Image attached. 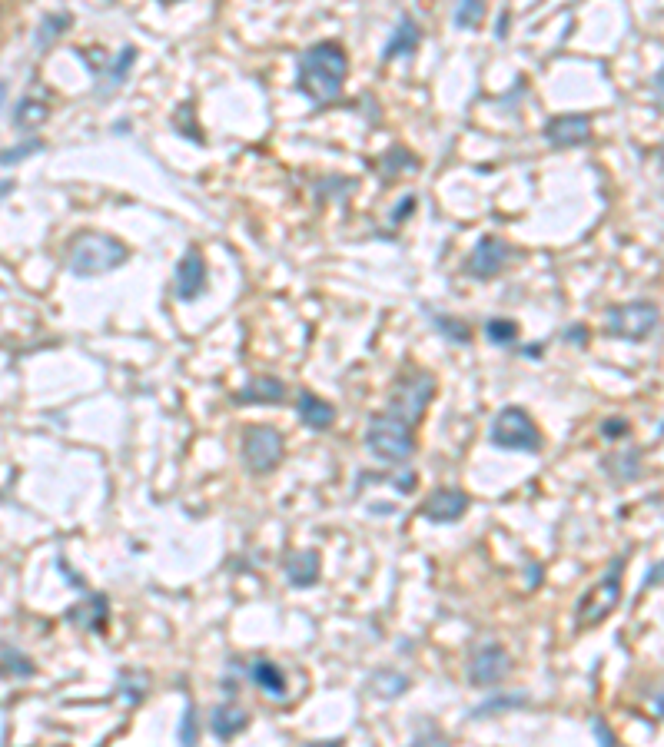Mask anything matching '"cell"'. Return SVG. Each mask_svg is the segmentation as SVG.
<instances>
[{
    "instance_id": "8d00e7d4",
    "label": "cell",
    "mask_w": 664,
    "mask_h": 747,
    "mask_svg": "<svg viewBox=\"0 0 664 747\" xmlns=\"http://www.w3.org/2000/svg\"><path fill=\"white\" fill-rule=\"evenodd\" d=\"M601 435H605V439H621V435H628V422L625 419H608L605 425H601Z\"/></svg>"
},
{
    "instance_id": "4316f807",
    "label": "cell",
    "mask_w": 664,
    "mask_h": 747,
    "mask_svg": "<svg viewBox=\"0 0 664 747\" xmlns=\"http://www.w3.org/2000/svg\"><path fill=\"white\" fill-rule=\"evenodd\" d=\"M47 117H50V107L44 100H37V97L17 100V107H14V127L17 130H37L40 123H47Z\"/></svg>"
},
{
    "instance_id": "2e32d148",
    "label": "cell",
    "mask_w": 664,
    "mask_h": 747,
    "mask_svg": "<svg viewBox=\"0 0 664 747\" xmlns=\"http://www.w3.org/2000/svg\"><path fill=\"white\" fill-rule=\"evenodd\" d=\"M286 402V386L276 376H253L236 392V406H279Z\"/></svg>"
},
{
    "instance_id": "9a60e30c",
    "label": "cell",
    "mask_w": 664,
    "mask_h": 747,
    "mask_svg": "<svg viewBox=\"0 0 664 747\" xmlns=\"http://www.w3.org/2000/svg\"><path fill=\"white\" fill-rule=\"evenodd\" d=\"M422 44V30L419 24L412 20V14H402L399 24L392 27V37L386 40V47H382V64H392V60L399 57H412L415 50Z\"/></svg>"
},
{
    "instance_id": "cb8c5ba5",
    "label": "cell",
    "mask_w": 664,
    "mask_h": 747,
    "mask_svg": "<svg viewBox=\"0 0 664 747\" xmlns=\"http://www.w3.org/2000/svg\"><path fill=\"white\" fill-rule=\"evenodd\" d=\"M37 674V664L30 655L17 648H0V678L4 681H27Z\"/></svg>"
},
{
    "instance_id": "ab89813d",
    "label": "cell",
    "mask_w": 664,
    "mask_h": 747,
    "mask_svg": "<svg viewBox=\"0 0 664 747\" xmlns=\"http://www.w3.org/2000/svg\"><path fill=\"white\" fill-rule=\"evenodd\" d=\"M57 568H60V575H64V578H70V581H74V588H87V585H83V578L74 572V568H70V565H64V562H57Z\"/></svg>"
},
{
    "instance_id": "44dd1931",
    "label": "cell",
    "mask_w": 664,
    "mask_h": 747,
    "mask_svg": "<svg viewBox=\"0 0 664 747\" xmlns=\"http://www.w3.org/2000/svg\"><path fill=\"white\" fill-rule=\"evenodd\" d=\"M249 681H253L259 691H266L269 698H286V674L273 661L259 658L249 664Z\"/></svg>"
},
{
    "instance_id": "e0dca14e",
    "label": "cell",
    "mask_w": 664,
    "mask_h": 747,
    "mask_svg": "<svg viewBox=\"0 0 664 747\" xmlns=\"http://www.w3.org/2000/svg\"><path fill=\"white\" fill-rule=\"evenodd\" d=\"M133 64H137V47H123L117 57L107 60V67L97 74V87H93V93L97 97H110L113 90H120L123 83H127Z\"/></svg>"
},
{
    "instance_id": "b9f144b4",
    "label": "cell",
    "mask_w": 664,
    "mask_h": 747,
    "mask_svg": "<svg viewBox=\"0 0 664 747\" xmlns=\"http://www.w3.org/2000/svg\"><path fill=\"white\" fill-rule=\"evenodd\" d=\"M658 578H661V562L651 565V572H648V578H645V588H655V585H658Z\"/></svg>"
},
{
    "instance_id": "ee69618b",
    "label": "cell",
    "mask_w": 664,
    "mask_h": 747,
    "mask_svg": "<svg viewBox=\"0 0 664 747\" xmlns=\"http://www.w3.org/2000/svg\"><path fill=\"white\" fill-rule=\"evenodd\" d=\"M505 24H508V14L498 17V37H505Z\"/></svg>"
},
{
    "instance_id": "8992f818",
    "label": "cell",
    "mask_w": 664,
    "mask_h": 747,
    "mask_svg": "<svg viewBox=\"0 0 664 747\" xmlns=\"http://www.w3.org/2000/svg\"><path fill=\"white\" fill-rule=\"evenodd\" d=\"M432 396H435V379L429 376V372L412 369L396 382L386 412L399 415V419H406L409 425H415L425 415V409H429Z\"/></svg>"
},
{
    "instance_id": "7bdbcfd3",
    "label": "cell",
    "mask_w": 664,
    "mask_h": 747,
    "mask_svg": "<svg viewBox=\"0 0 664 747\" xmlns=\"http://www.w3.org/2000/svg\"><path fill=\"white\" fill-rule=\"evenodd\" d=\"M10 193H14V183L4 180V183H0V200H4V196H10Z\"/></svg>"
},
{
    "instance_id": "4fadbf2b",
    "label": "cell",
    "mask_w": 664,
    "mask_h": 747,
    "mask_svg": "<svg viewBox=\"0 0 664 747\" xmlns=\"http://www.w3.org/2000/svg\"><path fill=\"white\" fill-rule=\"evenodd\" d=\"M469 505H472V498L462 489H439L422 502V515L435 525H449V522H459V518L469 512Z\"/></svg>"
},
{
    "instance_id": "d6986e66",
    "label": "cell",
    "mask_w": 664,
    "mask_h": 747,
    "mask_svg": "<svg viewBox=\"0 0 664 747\" xmlns=\"http://www.w3.org/2000/svg\"><path fill=\"white\" fill-rule=\"evenodd\" d=\"M319 575H323V562H319V552H296L286 558V578L293 588H313Z\"/></svg>"
},
{
    "instance_id": "f35d334b",
    "label": "cell",
    "mask_w": 664,
    "mask_h": 747,
    "mask_svg": "<svg viewBox=\"0 0 664 747\" xmlns=\"http://www.w3.org/2000/svg\"><path fill=\"white\" fill-rule=\"evenodd\" d=\"M565 339L575 342V346H585V342H588V329L585 326H568L565 329Z\"/></svg>"
},
{
    "instance_id": "9c48e42d",
    "label": "cell",
    "mask_w": 664,
    "mask_h": 747,
    "mask_svg": "<svg viewBox=\"0 0 664 747\" xmlns=\"http://www.w3.org/2000/svg\"><path fill=\"white\" fill-rule=\"evenodd\" d=\"M512 253H515V249L508 246L502 236L485 233V236H479V243H475L472 253L465 256L462 269L472 279H492V276L502 273V266L508 263V256H512Z\"/></svg>"
},
{
    "instance_id": "ffe728a7",
    "label": "cell",
    "mask_w": 664,
    "mask_h": 747,
    "mask_svg": "<svg viewBox=\"0 0 664 747\" xmlns=\"http://www.w3.org/2000/svg\"><path fill=\"white\" fill-rule=\"evenodd\" d=\"M296 409H299L303 425H309L313 432H326V429H332V422H336V409H332L326 399L313 396V392H299Z\"/></svg>"
},
{
    "instance_id": "74e56055",
    "label": "cell",
    "mask_w": 664,
    "mask_h": 747,
    "mask_svg": "<svg viewBox=\"0 0 664 747\" xmlns=\"http://www.w3.org/2000/svg\"><path fill=\"white\" fill-rule=\"evenodd\" d=\"M591 731H595V738H598L601 744H618V738L611 734V728L605 724V718H595V721H591Z\"/></svg>"
},
{
    "instance_id": "6da1fadb",
    "label": "cell",
    "mask_w": 664,
    "mask_h": 747,
    "mask_svg": "<svg viewBox=\"0 0 664 747\" xmlns=\"http://www.w3.org/2000/svg\"><path fill=\"white\" fill-rule=\"evenodd\" d=\"M346 77H349V57L336 40H319V44L303 50V57H299L296 87L303 97L313 100L316 110L332 107L342 97Z\"/></svg>"
},
{
    "instance_id": "f1b7e54d",
    "label": "cell",
    "mask_w": 664,
    "mask_h": 747,
    "mask_svg": "<svg viewBox=\"0 0 664 747\" xmlns=\"http://www.w3.org/2000/svg\"><path fill=\"white\" fill-rule=\"evenodd\" d=\"M117 688H120V698L127 704H140L143 698H147L150 678H147V674H140V671H123Z\"/></svg>"
},
{
    "instance_id": "1f68e13d",
    "label": "cell",
    "mask_w": 664,
    "mask_h": 747,
    "mask_svg": "<svg viewBox=\"0 0 664 747\" xmlns=\"http://www.w3.org/2000/svg\"><path fill=\"white\" fill-rule=\"evenodd\" d=\"M40 150H44V140L30 137V140H24V143H17V147L0 150V166H14V163H20V160L34 157V153H40Z\"/></svg>"
},
{
    "instance_id": "52a82bcc",
    "label": "cell",
    "mask_w": 664,
    "mask_h": 747,
    "mask_svg": "<svg viewBox=\"0 0 664 747\" xmlns=\"http://www.w3.org/2000/svg\"><path fill=\"white\" fill-rule=\"evenodd\" d=\"M605 326L615 339H628V342H645L658 326V306L645 303V299H635V303H621L611 306L605 313Z\"/></svg>"
},
{
    "instance_id": "8fae6325",
    "label": "cell",
    "mask_w": 664,
    "mask_h": 747,
    "mask_svg": "<svg viewBox=\"0 0 664 747\" xmlns=\"http://www.w3.org/2000/svg\"><path fill=\"white\" fill-rule=\"evenodd\" d=\"M206 283H210V276H206V263H203L200 249H186L183 259L176 263V276H173L176 299L193 303V299H200L206 293Z\"/></svg>"
},
{
    "instance_id": "484cf974",
    "label": "cell",
    "mask_w": 664,
    "mask_h": 747,
    "mask_svg": "<svg viewBox=\"0 0 664 747\" xmlns=\"http://www.w3.org/2000/svg\"><path fill=\"white\" fill-rule=\"evenodd\" d=\"M379 176L382 180H392V176L399 173H419V160H415V153H409L406 147H392L389 153H382L379 157Z\"/></svg>"
},
{
    "instance_id": "d6a6232c",
    "label": "cell",
    "mask_w": 664,
    "mask_h": 747,
    "mask_svg": "<svg viewBox=\"0 0 664 747\" xmlns=\"http://www.w3.org/2000/svg\"><path fill=\"white\" fill-rule=\"evenodd\" d=\"M173 127H176V130H183V137H186V140L206 143V140H203V130L193 123V103H183V107L173 113Z\"/></svg>"
},
{
    "instance_id": "e575fe53",
    "label": "cell",
    "mask_w": 664,
    "mask_h": 747,
    "mask_svg": "<svg viewBox=\"0 0 664 747\" xmlns=\"http://www.w3.org/2000/svg\"><path fill=\"white\" fill-rule=\"evenodd\" d=\"M415 206H419V196H415V193H406V196H402V200H399V206H396V210H392V226H402V223H406L409 220V216L415 213Z\"/></svg>"
},
{
    "instance_id": "7402d4cb",
    "label": "cell",
    "mask_w": 664,
    "mask_h": 747,
    "mask_svg": "<svg viewBox=\"0 0 664 747\" xmlns=\"http://www.w3.org/2000/svg\"><path fill=\"white\" fill-rule=\"evenodd\" d=\"M70 24H74V14H67V10H57V14L40 17V24L34 30V50H37V54H47V50L54 47V40L67 34Z\"/></svg>"
},
{
    "instance_id": "4dcf8cb0",
    "label": "cell",
    "mask_w": 664,
    "mask_h": 747,
    "mask_svg": "<svg viewBox=\"0 0 664 747\" xmlns=\"http://www.w3.org/2000/svg\"><path fill=\"white\" fill-rule=\"evenodd\" d=\"M485 336H489L492 346H512V342L518 339V326L512 323V319L495 316L485 323Z\"/></svg>"
},
{
    "instance_id": "5b68a950",
    "label": "cell",
    "mask_w": 664,
    "mask_h": 747,
    "mask_svg": "<svg viewBox=\"0 0 664 747\" xmlns=\"http://www.w3.org/2000/svg\"><path fill=\"white\" fill-rule=\"evenodd\" d=\"M489 442L498 445V449H512V452H538L542 449V432H538L535 419L525 409L505 406L495 415V422L489 429Z\"/></svg>"
},
{
    "instance_id": "f6af8a7d",
    "label": "cell",
    "mask_w": 664,
    "mask_h": 747,
    "mask_svg": "<svg viewBox=\"0 0 664 747\" xmlns=\"http://www.w3.org/2000/svg\"><path fill=\"white\" fill-rule=\"evenodd\" d=\"M4 90H7V83H0V100H4Z\"/></svg>"
},
{
    "instance_id": "bcb514c9",
    "label": "cell",
    "mask_w": 664,
    "mask_h": 747,
    "mask_svg": "<svg viewBox=\"0 0 664 747\" xmlns=\"http://www.w3.org/2000/svg\"><path fill=\"white\" fill-rule=\"evenodd\" d=\"M160 4H166V7H170V4H176V0H160Z\"/></svg>"
},
{
    "instance_id": "60d3db41",
    "label": "cell",
    "mask_w": 664,
    "mask_h": 747,
    "mask_svg": "<svg viewBox=\"0 0 664 747\" xmlns=\"http://www.w3.org/2000/svg\"><path fill=\"white\" fill-rule=\"evenodd\" d=\"M396 489H399V492H412V489H415V472H406V475H399Z\"/></svg>"
},
{
    "instance_id": "83f0119b",
    "label": "cell",
    "mask_w": 664,
    "mask_h": 747,
    "mask_svg": "<svg viewBox=\"0 0 664 747\" xmlns=\"http://www.w3.org/2000/svg\"><path fill=\"white\" fill-rule=\"evenodd\" d=\"M485 10H489L485 0H459V4H455L452 20H455V27H459V30H479L482 20H485Z\"/></svg>"
},
{
    "instance_id": "d590c367",
    "label": "cell",
    "mask_w": 664,
    "mask_h": 747,
    "mask_svg": "<svg viewBox=\"0 0 664 747\" xmlns=\"http://www.w3.org/2000/svg\"><path fill=\"white\" fill-rule=\"evenodd\" d=\"M77 57L90 67V74H100V70L107 67V60H110L103 50H77Z\"/></svg>"
},
{
    "instance_id": "3957f363",
    "label": "cell",
    "mask_w": 664,
    "mask_h": 747,
    "mask_svg": "<svg viewBox=\"0 0 664 747\" xmlns=\"http://www.w3.org/2000/svg\"><path fill=\"white\" fill-rule=\"evenodd\" d=\"M415 425H409L406 419L392 412H376L369 419L366 429V445L369 452L382 459L386 465H402L409 462V455L415 452Z\"/></svg>"
},
{
    "instance_id": "836d02e7",
    "label": "cell",
    "mask_w": 664,
    "mask_h": 747,
    "mask_svg": "<svg viewBox=\"0 0 664 747\" xmlns=\"http://www.w3.org/2000/svg\"><path fill=\"white\" fill-rule=\"evenodd\" d=\"M196 738H200V731H196V711H193V704H186L183 724H180V744H196Z\"/></svg>"
},
{
    "instance_id": "ba28073f",
    "label": "cell",
    "mask_w": 664,
    "mask_h": 747,
    "mask_svg": "<svg viewBox=\"0 0 664 747\" xmlns=\"http://www.w3.org/2000/svg\"><path fill=\"white\" fill-rule=\"evenodd\" d=\"M243 462L253 475L273 472L283 462V435L273 425H249L243 432Z\"/></svg>"
},
{
    "instance_id": "d4e9b609",
    "label": "cell",
    "mask_w": 664,
    "mask_h": 747,
    "mask_svg": "<svg viewBox=\"0 0 664 747\" xmlns=\"http://www.w3.org/2000/svg\"><path fill=\"white\" fill-rule=\"evenodd\" d=\"M425 313H429L432 329L439 332L442 339H449L452 346H469V342H472V326L465 323V319H455V316H445V313H432V309H425Z\"/></svg>"
},
{
    "instance_id": "7c38bea8",
    "label": "cell",
    "mask_w": 664,
    "mask_h": 747,
    "mask_svg": "<svg viewBox=\"0 0 664 747\" xmlns=\"http://www.w3.org/2000/svg\"><path fill=\"white\" fill-rule=\"evenodd\" d=\"M545 140L552 147L565 150V147H585L591 140V120L585 113H562V117H552L545 123Z\"/></svg>"
},
{
    "instance_id": "ac0fdd59",
    "label": "cell",
    "mask_w": 664,
    "mask_h": 747,
    "mask_svg": "<svg viewBox=\"0 0 664 747\" xmlns=\"http://www.w3.org/2000/svg\"><path fill=\"white\" fill-rule=\"evenodd\" d=\"M246 728H249V711L240 708V704H216L210 714V731L220 741H233Z\"/></svg>"
},
{
    "instance_id": "277c9868",
    "label": "cell",
    "mask_w": 664,
    "mask_h": 747,
    "mask_svg": "<svg viewBox=\"0 0 664 747\" xmlns=\"http://www.w3.org/2000/svg\"><path fill=\"white\" fill-rule=\"evenodd\" d=\"M628 558L618 555L615 562H611L608 575L598 581V585H591L585 595H581L578 608H575V621L578 628H591V625H601L611 611L618 608L621 601V568H625Z\"/></svg>"
},
{
    "instance_id": "603a6c76",
    "label": "cell",
    "mask_w": 664,
    "mask_h": 747,
    "mask_svg": "<svg viewBox=\"0 0 664 747\" xmlns=\"http://www.w3.org/2000/svg\"><path fill=\"white\" fill-rule=\"evenodd\" d=\"M528 704V694L525 691H495V694H489L482 704H475L472 708V718H495V714H502V711H515V708H525Z\"/></svg>"
},
{
    "instance_id": "5bb4252c",
    "label": "cell",
    "mask_w": 664,
    "mask_h": 747,
    "mask_svg": "<svg viewBox=\"0 0 664 747\" xmlns=\"http://www.w3.org/2000/svg\"><path fill=\"white\" fill-rule=\"evenodd\" d=\"M64 618L80 631L103 635V631H107V621H110V601H107V595H87L80 605H70Z\"/></svg>"
},
{
    "instance_id": "f546056e",
    "label": "cell",
    "mask_w": 664,
    "mask_h": 747,
    "mask_svg": "<svg viewBox=\"0 0 664 747\" xmlns=\"http://www.w3.org/2000/svg\"><path fill=\"white\" fill-rule=\"evenodd\" d=\"M372 691H376L379 698H399L402 691H409V678L399 671H379L376 678H372Z\"/></svg>"
},
{
    "instance_id": "30bf717a",
    "label": "cell",
    "mask_w": 664,
    "mask_h": 747,
    "mask_svg": "<svg viewBox=\"0 0 664 747\" xmlns=\"http://www.w3.org/2000/svg\"><path fill=\"white\" fill-rule=\"evenodd\" d=\"M508 674H512V655L495 641L482 645L469 661V681L475 688H492V684L505 681Z\"/></svg>"
},
{
    "instance_id": "7a4b0ae2",
    "label": "cell",
    "mask_w": 664,
    "mask_h": 747,
    "mask_svg": "<svg viewBox=\"0 0 664 747\" xmlns=\"http://www.w3.org/2000/svg\"><path fill=\"white\" fill-rule=\"evenodd\" d=\"M130 249L123 246L120 240H113V236H103V233H83L74 240L67 253V269L80 279H90V276H103V273H113L117 266L127 263Z\"/></svg>"
}]
</instances>
